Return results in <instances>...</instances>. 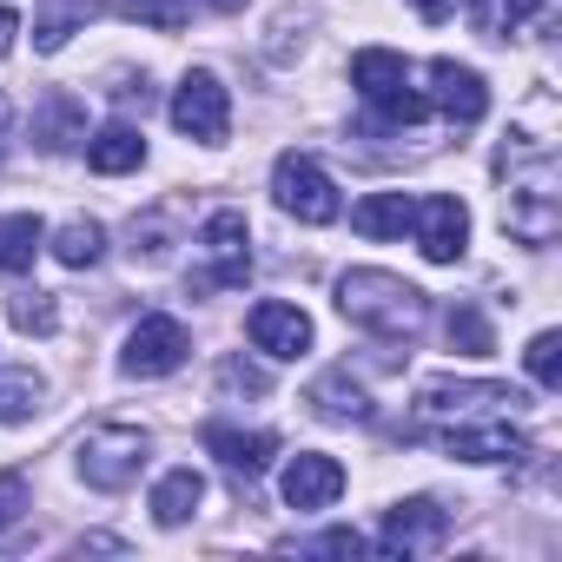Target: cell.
Instances as JSON below:
<instances>
[{
  "label": "cell",
  "mask_w": 562,
  "mask_h": 562,
  "mask_svg": "<svg viewBox=\"0 0 562 562\" xmlns=\"http://www.w3.org/2000/svg\"><path fill=\"white\" fill-rule=\"evenodd\" d=\"M212 8H218V14H232V8H245V0H212Z\"/></svg>",
  "instance_id": "36"
},
{
  "label": "cell",
  "mask_w": 562,
  "mask_h": 562,
  "mask_svg": "<svg viewBox=\"0 0 562 562\" xmlns=\"http://www.w3.org/2000/svg\"><path fill=\"white\" fill-rule=\"evenodd\" d=\"M529 8H536V0H470V27L483 41H503V34H516L529 21Z\"/></svg>",
  "instance_id": "27"
},
{
  "label": "cell",
  "mask_w": 562,
  "mask_h": 562,
  "mask_svg": "<svg viewBox=\"0 0 562 562\" xmlns=\"http://www.w3.org/2000/svg\"><path fill=\"white\" fill-rule=\"evenodd\" d=\"M199 251H205V271H192V292H238L251 278V225L245 212H212L199 225Z\"/></svg>",
  "instance_id": "3"
},
{
  "label": "cell",
  "mask_w": 562,
  "mask_h": 562,
  "mask_svg": "<svg viewBox=\"0 0 562 562\" xmlns=\"http://www.w3.org/2000/svg\"><path fill=\"white\" fill-rule=\"evenodd\" d=\"M496 404H522V391H509V384H457V378H430L424 391H417V411L424 417H476V411H496Z\"/></svg>",
  "instance_id": "12"
},
{
  "label": "cell",
  "mask_w": 562,
  "mask_h": 562,
  "mask_svg": "<svg viewBox=\"0 0 562 562\" xmlns=\"http://www.w3.org/2000/svg\"><path fill=\"white\" fill-rule=\"evenodd\" d=\"M555 225H562V212H555V166H549V153H542V159L503 192V232H516L522 245H549Z\"/></svg>",
  "instance_id": "5"
},
{
  "label": "cell",
  "mask_w": 562,
  "mask_h": 562,
  "mask_svg": "<svg viewBox=\"0 0 562 562\" xmlns=\"http://www.w3.org/2000/svg\"><path fill=\"white\" fill-rule=\"evenodd\" d=\"M411 218H417V199H411V192H371V199L351 205V225H358L364 238H404Z\"/></svg>",
  "instance_id": "19"
},
{
  "label": "cell",
  "mask_w": 562,
  "mask_h": 562,
  "mask_svg": "<svg viewBox=\"0 0 562 562\" xmlns=\"http://www.w3.org/2000/svg\"><path fill=\"white\" fill-rule=\"evenodd\" d=\"M34 139H41L47 153H74V146L87 139V113H80V100H74V93H47L41 113H34Z\"/></svg>",
  "instance_id": "17"
},
{
  "label": "cell",
  "mask_w": 562,
  "mask_h": 562,
  "mask_svg": "<svg viewBox=\"0 0 562 562\" xmlns=\"http://www.w3.org/2000/svg\"><path fill=\"white\" fill-rule=\"evenodd\" d=\"M278 490H285V503H292L299 516H318V509H331V503L345 496V463L325 457V450H299V457L285 463V476H278Z\"/></svg>",
  "instance_id": "9"
},
{
  "label": "cell",
  "mask_w": 562,
  "mask_h": 562,
  "mask_svg": "<svg viewBox=\"0 0 562 562\" xmlns=\"http://www.w3.org/2000/svg\"><path fill=\"white\" fill-rule=\"evenodd\" d=\"M430 100L457 120V126H476L490 113V87L476 67H457V60H430Z\"/></svg>",
  "instance_id": "13"
},
{
  "label": "cell",
  "mask_w": 562,
  "mask_h": 562,
  "mask_svg": "<svg viewBox=\"0 0 562 562\" xmlns=\"http://www.w3.org/2000/svg\"><path fill=\"white\" fill-rule=\"evenodd\" d=\"M411 225H417V245H424L430 265H457L463 245H470V205L450 199V192L417 199V218H411Z\"/></svg>",
  "instance_id": "10"
},
{
  "label": "cell",
  "mask_w": 562,
  "mask_h": 562,
  "mask_svg": "<svg viewBox=\"0 0 562 562\" xmlns=\"http://www.w3.org/2000/svg\"><path fill=\"white\" fill-rule=\"evenodd\" d=\"M443 529H450V516H443L430 496H411V503H397V509L384 516V549H391V555H417V549H437Z\"/></svg>",
  "instance_id": "16"
},
{
  "label": "cell",
  "mask_w": 562,
  "mask_h": 562,
  "mask_svg": "<svg viewBox=\"0 0 562 562\" xmlns=\"http://www.w3.org/2000/svg\"><path fill=\"white\" fill-rule=\"evenodd\" d=\"M305 404H312L318 417H331V424H364V417H371V397L351 384V371H325Z\"/></svg>",
  "instance_id": "22"
},
{
  "label": "cell",
  "mask_w": 562,
  "mask_h": 562,
  "mask_svg": "<svg viewBox=\"0 0 562 562\" xmlns=\"http://www.w3.org/2000/svg\"><path fill=\"white\" fill-rule=\"evenodd\" d=\"M443 450L463 457V463H516V457H529V437L509 430V424H463L457 417L443 430Z\"/></svg>",
  "instance_id": "14"
},
{
  "label": "cell",
  "mask_w": 562,
  "mask_h": 562,
  "mask_svg": "<svg viewBox=\"0 0 562 562\" xmlns=\"http://www.w3.org/2000/svg\"><path fill=\"white\" fill-rule=\"evenodd\" d=\"M139 470H146V430H133V424H100L80 443V476L93 490H126V483H139Z\"/></svg>",
  "instance_id": "6"
},
{
  "label": "cell",
  "mask_w": 562,
  "mask_h": 562,
  "mask_svg": "<svg viewBox=\"0 0 562 562\" xmlns=\"http://www.w3.org/2000/svg\"><path fill=\"white\" fill-rule=\"evenodd\" d=\"M199 503H205V476H199L192 463H179V470H166V476L153 483V522H166V529H179Z\"/></svg>",
  "instance_id": "20"
},
{
  "label": "cell",
  "mask_w": 562,
  "mask_h": 562,
  "mask_svg": "<svg viewBox=\"0 0 562 562\" xmlns=\"http://www.w3.org/2000/svg\"><path fill=\"white\" fill-rule=\"evenodd\" d=\"M205 450L238 476V490H251V476L278 457V437L271 430H232V424H205Z\"/></svg>",
  "instance_id": "15"
},
{
  "label": "cell",
  "mask_w": 562,
  "mask_h": 562,
  "mask_svg": "<svg viewBox=\"0 0 562 562\" xmlns=\"http://www.w3.org/2000/svg\"><path fill=\"white\" fill-rule=\"evenodd\" d=\"M41 245H47V225H41L34 212H14V218H0V265H8V271H34Z\"/></svg>",
  "instance_id": "23"
},
{
  "label": "cell",
  "mask_w": 562,
  "mask_h": 562,
  "mask_svg": "<svg viewBox=\"0 0 562 562\" xmlns=\"http://www.w3.org/2000/svg\"><path fill=\"white\" fill-rule=\"evenodd\" d=\"M100 8H106V0H47V8L34 14V47L41 54H60L74 41V27H87Z\"/></svg>",
  "instance_id": "21"
},
{
  "label": "cell",
  "mask_w": 562,
  "mask_h": 562,
  "mask_svg": "<svg viewBox=\"0 0 562 562\" xmlns=\"http://www.w3.org/2000/svg\"><path fill=\"white\" fill-rule=\"evenodd\" d=\"M318 549H325V555H358V549H364V536H358V529H331Z\"/></svg>",
  "instance_id": "32"
},
{
  "label": "cell",
  "mask_w": 562,
  "mask_h": 562,
  "mask_svg": "<svg viewBox=\"0 0 562 562\" xmlns=\"http://www.w3.org/2000/svg\"><path fill=\"white\" fill-rule=\"evenodd\" d=\"M338 312L351 325H364L371 338H391V345H411L424 331V318H430L424 292L397 271H345L338 278Z\"/></svg>",
  "instance_id": "1"
},
{
  "label": "cell",
  "mask_w": 562,
  "mask_h": 562,
  "mask_svg": "<svg viewBox=\"0 0 562 562\" xmlns=\"http://www.w3.org/2000/svg\"><path fill=\"white\" fill-rule=\"evenodd\" d=\"M41 397H47V384H41V371H34V364L0 371V424H27V417L41 411Z\"/></svg>",
  "instance_id": "24"
},
{
  "label": "cell",
  "mask_w": 562,
  "mask_h": 562,
  "mask_svg": "<svg viewBox=\"0 0 562 562\" xmlns=\"http://www.w3.org/2000/svg\"><path fill=\"white\" fill-rule=\"evenodd\" d=\"M218 384H225V391H251V397H258V391H265V371H251V364H238V358H225V371H218Z\"/></svg>",
  "instance_id": "31"
},
{
  "label": "cell",
  "mask_w": 562,
  "mask_h": 562,
  "mask_svg": "<svg viewBox=\"0 0 562 562\" xmlns=\"http://www.w3.org/2000/svg\"><path fill=\"white\" fill-rule=\"evenodd\" d=\"M8 126H14V106H8V93H0V139H8Z\"/></svg>",
  "instance_id": "35"
},
{
  "label": "cell",
  "mask_w": 562,
  "mask_h": 562,
  "mask_svg": "<svg viewBox=\"0 0 562 562\" xmlns=\"http://www.w3.org/2000/svg\"><path fill=\"white\" fill-rule=\"evenodd\" d=\"M351 87H358L391 126H417V120L430 113V100L411 87L404 54H391V47H364V54H351Z\"/></svg>",
  "instance_id": "2"
},
{
  "label": "cell",
  "mask_w": 562,
  "mask_h": 562,
  "mask_svg": "<svg viewBox=\"0 0 562 562\" xmlns=\"http://www.w3.org/2000/svg\"><path fill=\"white\" fill-rule=\"evenodd\" d=\"M8 318H14L21 331H41V338H47V331L60 325V318H54V299H47V292H21V299L8 305Z\"/></svg>",
  "instance_id": "29"
},
{
  "label": "cell",
  "mask_w": 562,
  "mask_h": 562,
  "mask_svg": "<svg viewBox=\"0 0 562 562\" xmlns=\"http://www.w3.org/2000/svg\"><path fill=\"white\" fill-rule=\"evenodd\" d=\"M100 251H106V225H100V218H67V225L54 232V258L74 265V271L100 265Z\"/></svg>",
  "instance_id": "25"
},
{
  "label": "cell",
  "mask_w": 562,
  "mask_h": 562,
  "mask_svg": "<svg viewBox=\"0 0 562 562\" xmlns=\"http://www.w3.org/2000/svg\"><path fill=\"white\" fill-rule=\"evenodd\" d=\"M271 199H278V212H292L299 225H331V218L345 212L331 172H325L312 153H278V166H271Z\"/></svg>",
  "instance_id": "4"
},
{
  "label": "cell",
  "mask_w": 562,
  "mask_h": 562,
  "mask_svg": "<svg viewBox=\"0 0 562 562\" xmlns=\"http://www.w3.org/2000/svg\"><path fill=\"white\" fill-rule=\"evenodd\" d=\"M14 34H21V14H14V8H0V60L14 54Z\"/></svg>",
  "instance_id": "33"
},
{
  "label": "cell",
  "mask_w": 562,
  "mask_h": 562,
  "mask_svg": "<svg viewBox=\"0 0 562 562\" xmlns=\"http://www.w3.org/2000/svg\"><path fill=\"white\" fill-rule=\"evenodd\" d=\"M172 126H179L186 139H199V146H218V139L232 133L225 80H218V74H205V67H192V74L179 80V93H172Z\"/></svg>",
  "instance_id": "7"
},
{
  "label": "cell",
  "mask_w": 562,
  "mask_h": 562,
  "mask_svg": "<svg viewBox=\"0 0 562 562\" xmlns=\"http://www.w3.org/2000/svg\"><path fill=\"white\" fill-rule=\"evenodd\" d=\"M245 331H251V345H258L265 358H305V351H312V318H305V305H285V299L251 305Z\"/></svg>",
  "instance_id": "11"
},
{
  "label": "cell",
  "mask_w": 562,
  "mask_h": 562,
  "mask_svg": "<svg viewBox=\"0 0 562 562\" xmlns=\"http://www.w3.org/2000/svg\"><path fill=\"white\" fill-rule=\"evenodd\" d=\"M186 351H192L186 325H179V318H166V312H153V318H139V325L126 331L120 371H126V378H172V371L186 364Z\"/></svg>",
  "instance_id": "8"
},
{
  "label": "cell",
  "mask_w": 562,
  "mask_h": 562,
  "mask_svg": "<svg viewBox=\"0 0 562 562\" xmlns=\"http://www.w3.org/2000/svg\"><path fill=\"white\" fill-rule=\"evenodd\" d=\"M27 503H34V496H27V476H21V470H0V536L27 516Z\"/></svg>",
  "instance_id": "30"
},
{
  "label": "cell",
  "mask_w": 562,
  "mask_h": 562,
  "mask_svg": "<svg viewBox=\"0 0 562 562\" xmlns=\"http://www.w3.org/2000/svg\"><path fill=\"white\" fill-rule=\"evenodd\" d=\"M443 331H450V345H457L463 358H490V351H496V331H490V318H483L470 299H463V305H450Z\"/></svg>",
  "instance_id": "26"
},
{
  "label": "cell",
  "mask_w": 562,
  "mask_h": 562,
  "mask_svg": "<svg viewBox=\"0 0 562 562\" xmlns=\"http://www.w3.org/2000/svg\"><path fill=\"white\" fill-rule=\"evenodd\" d=\"M411 8H417L424 21H450V14H457V0H411Z\"/></svg>",
  "instance_id": "34"
},
{
  "label": "cell",
  "mask_w": 562,
  "mask_h": 562,
  "mask_svg": "<svg viewBox=\"0 0 562 562\" xmlns=\"http://www.w3.org/2000/svg\"><path fill=\"white\" fill-rule=\"evenodd\" d=\"M87 166H93V172H106V179H120V172H139V166H146V139H139L126 120H113V126H100V133H93V146H87Z\"/></svg>",
  "instance_id": "18"
},
{
  "label": "cell",
  "mask_w": 562,
  "mask_h": 562,
  "mask_svg": "<svg viewBox=\"0 0 562 562\" xmlns=\"http://www.w3.org/2000/svg\"><path fill=\"white\" fill-rule=\"evenodd\" d=\"M522 364H529V378H536L542 391H562V338H555V331H536L529 351H522Z\"/></svg>",
  "instance_id": "28"
}]
</instances>
